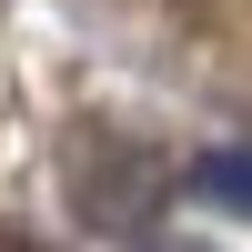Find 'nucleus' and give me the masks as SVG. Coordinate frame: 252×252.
Here are the masks:
<instances>
[{
	"label": "nucleus",
	"mask_w": 252,
	"mask_h": 252,
	"mask_svg": "<svg viewBox=\"0 0 252 252\" xmlns=\"http://www.w3.org/2000/svg\"><path fill=\"white\" fill-rule=\"evenodd\" d=\"M192 182H202V202H222V212H252V152H212Z\"/></svg>",
	"instance_id": "1"
}]
</instances>
